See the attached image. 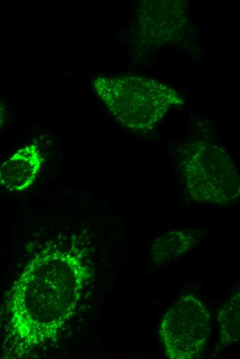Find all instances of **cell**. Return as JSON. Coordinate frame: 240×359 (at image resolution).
<instances>
[{"instance_id":"cell-1","label":"cell","mask_w":240,"mask_h":359,"mask_svg":"<svg viewBox=\"0 0 240 359\" xmlns=\"http://www.w3.org/2000/svg\"><path fill=\"white\" fill-rule=\"evenodd\" d=\"M88 268L75 253L47 248L28 265L17 287L14 316L31 344L53 338L71 316Z\"/></svg>"},{"instance_id":"cell-2","label":"cell","mask_w":240,"mask_h":359,"mask_svg":"<svg viewBox=\"0 0 240 359\" xmlns=\"http://www.w3.org/2000/svg\"><path fill=\"white\" fill-rule=\"evenodd\" d=\"M93 85L116 119L133 130L152 129L171 107L183 104L175 90L149 77H98Z\"/></svg>"},{"instance_id":"cell-3","label":"cell","mask_w":240,"mask_h":359,"mask_svg":"<svg viewBox=\"0 0 240 359\" xmlns=\"http://www.w3.org/2000/svg\"><path fill=\"white\" fill-rule=\"evenodd\" d=\"M183 157L182 172L191 199L219 204L239 200V175L223 148L197 141L186 148Z\"/></svg>"},{"instance_id":"cell-4","label":"cell","mask_w":240,"mask_h":359,"mask_svg":"<svg viewBox=\"0 0 240 359\" xmlns=\"http://www.w3.org/2000/svg\"><path fill=\"white\" fill-rule=\"evenodd\" d=\"M210 330L208 310L197 298L185 295L163 316L159 337L169 358L192 359L202 353Z\"/></svg>"},{"instance_id":"cell-5","label":"cell","mask_w":240,"mask_h":359,"mask_svg":"<svg viewBox=\"0 0 240 359\" xmlns=\"http://www.w3.org/2000/svg\"><path fill=\"white\" fill-rule=\"evenodd\" d=\"M186 8L182 1H146L137 11V29L151 45L170 42L186 22Z\"/></svg>"},{"instance_id":"cell-6","label":"cell","mask_w":240,"mask_h":359,"mask_svg":"<svg viewBox=\"0 0 240 359\" xmlns=\"http://www.w3.org/2000/svg\"><path fill=\"white\" fill-rule=\"evenodd\" d=\"M43 161L37 144L26 145L1 165L0 185L10 192H23L36 180Z\"/></svg>"},{"instance_id":"cell-7","label":"cell","mask_w":240,"mask_h":359,"mask_svg":"<svg viewBox=\"0 0 240 359\" xmlns=\"http://www.w3.org/2000/svg\"><path fill=\"white\" fill-rule=\"evenodd\" d=\"M199 236V233L191 230H174L163 235L152 246L153 260L163 263L180 256L198 243Z\"/></svg>"},{"instance_id":"cell-8","label":"cell","mask_w":240,"mask_h":359,"mask_svg":"<svg viewBox=\"0 0 240 359\" xmlns=\"http://www.w3.org/2000/svg\"><path fill=\"white\" fill-rule=\"evenodd\" d=\"M240 293L226 302L218 314L220 329V342L228 346L239 340Z\"/></svg>"},{"instance_id":"cell-9","label":"cell","mask_w":240,"mask_h":359,"mask_svg":"<svg viewBox=\"0 0 240 359\" xmlns=\"http://www.w3.org/2000/svg\"><path fill=\"white\" fill-rule=\"evenodd\" d=\"M5 119V110L3 105L0 103V128L2 126Z\"/></svg>"}]
</instances>
